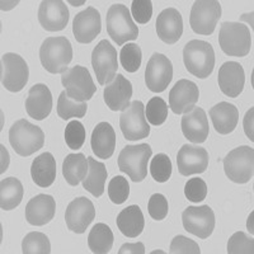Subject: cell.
Returning <instances> with one entry per match:
<instances>
[{
	"mask_svg": "<svg viewBox=\"0 0 254 254\" xmlns=\"http://www.w3.org/2000/svg\"><path fill=\"white\" fill-rule=\"evenodd\" d=\"M52 94L45 84H35L29 89L26 99V111L29 117L42 121L51 113Z\"/></svg>",
	"mask_w": 254,
	"mask_h": 254,
	"instance_id": "cell-24",
	"label": "cell"
},
{
	"mask_svg": "<svg viewBox=\"0 0 254 254\" xmlns=\"http://www.w3.org/2000/svg\"><path fill=\"white\" fill-rule=\"evenodd\" d=\"M210 117L212 120L216 132L228 135L235 130L239 121V111L234 104L228 102H220L210 110Z\"/></svg>",
	"mask_w": 254,
	"mask_h": 254,
	"instance_id": "cell-27",
	"label": "cell"
},
{
	"mask_svg": "<svg viewBox=\"0 0 254 254\" xmlns=\"http://www.w3.org/2000/svg\"><path fill=\"white\" fill-rule=\"evenodd\" d=\"M182 222L186 230L199 239H206L215 229V214L207 205L190 206L182 214Z\"/></svg>",
	"mask_w": 254,
	"mask_h": 254,
	"instance_id": "cell-13",
	"label": "cell"
},
{
	"mask_svg": "<svg viewBox=\"0 0 254 254\" xmlns=\"http://www.w3.org/2000/svg\"><path fill=\"white\" fill-rule=\"evenodd\" d=\"M65 141L69 149L79 150L85 141V127L79 121H71L65 128Z\"/></svg>",
	"mask_w": 254,
	"mask_h": 254,
	"instance_id": "cell-41",
	"label": "cell"
},
{
	"mask_svg": "<svg viewBox=\"0 0 254 254\" xmlns=\"http://www.w3.org/2000/svg\"><path fill=\"white\" fill-rule=\"evenodd\" d=\"M107 32L117 46H122L139 36V28L133 23L130 10L124 4H113L106 17Z\"/></svg>",
	"mask_w": 254,
	"mask_h": 254,
	"instance_id": "cell-5",
	"label": "cell"
},
{
	"mask_svg": "<svg viewBox=\"0 0 254 254\" xmlns=\"http://www.w3.org/2000/svg\"><path fill=\"white\" fill-rule=\"evenodd\" d=\"M95 217V208L87 197H79L69 203L65 212V221L72 233L83 234Z\"/></svg>",
	"mask_w": 254,
	"mask_h": 254,
	"instance_id": "cell-15",
	"label": "cell"
},
{
	"mask_svg": "<svg viewBox=\"0 0 254 254\" xmlns=\"http://www.w3.org/2000/svg\"><path fill=\"white\" fill-rule=\"evenodd\" d=\"M92 66L101 85H106L116 78L119 67L117 51L107 40H102L93 50Z\"/></svg>",
	"mask_w": 254,
	"mask_h": 254,
	"instance_id": "cell-12",
	"label": "cell"
},
{
	"mask_svg": "<svg viewBox=\"0 0 254 254\" xmlns=\"http://www.w3.org/2000/svg\"><path fill=\"white\" fill-rule=\"evenodd\" d=\"M117 228L127 238L139 237L144 230L145 220L141 208L137 205L124 208L117 216Z\"/></svg>",
	"mask_w": 254,
	"mask_h": 254,
	"instance_id": "cell-29",
	"label": "cell"
},
{
	"mask_svg": "<svg viewBox=\"0 0 254 254\" xmlns=\"http://www.w3.org/2000/svg\"><path fill=\"white\" fill-rule=\"evenodd\" d=\"M182 132L186 139L194 144H202L206 141L210 132L208 120L206 112L199 107H193L182 117Z\"/></svg>",
	"mask_w": 254,
	"mask_h": 254,
	"instance_id": "cell-21",
	"label": "cell"
},
{
	"mask_svg": "<svg viewBox=\"0 0 254 254\" xmlns=\"http://www.w3.org/2000/svg\"><path fill=\"white\" fill-rule=\"evenodd\" d=\"M120 127L125 139L130 141L145 139L150 133V127L145 117V107L142 102L133 101L120 116Z\"/></svg>",
	"mask_w": 254,
	"mask_h": 254,
	"instance_id": "cell-10",
	"label": "cell"
},
{
	"mask_svg": "<svg viewBox=\"0 0 254 254\" xmlns=\"http://www.w3.org/2000/svg\"><path fill=\"white\" fill-rule=\"evenodd\" d=\"M61 83L65 87L66 94L76 102L89 101L97 92V87L88 69L80 65L64 71L61 75Z\"/></svg>",
	"mask_w": 254,
	"mask_h": 254,
	"instance_id": "cell-8",
	"label": "cell"
},
{
	"mask_svg": "<svg viewBox=\"0 0 254 254\" xmlns=\"http://www.w3.org/2000/svg\"><path fill=\"white\" fill-rule=\"evenodd\" d=\"M89 164L84 154H69L63 163L64 178L70 186H78L88 174Z\"/></svg>",
	"mask_w": 254,
	"mask_h": 254,
	"instance_id": "cell-31",
	"label": "cell"
},
{
	"mask_svg": "<svg viewBox=\"0 0 254 254\" xmlns=\"http://www.w3.org/2000/svg\"><path fill=\"white\" fill-rule=\"evenodd\" d=\"M145 117L153 126H160L168 117V106L160 97H154L145 107Z\"/></svg>",
	"mask_w": 254,
	"mask_h": 254,
	"instance_id": "cell-36",
	"label": "cell"
},
{
	"mask_svg": "<svg viewBox=\"0 0 254 254\" xmlns=\"http://www.w3.org/2000/svg\"><path fill=\"white\" fill-rule=\"evenodd\" d=\"M229 254H253L254 253V240L248 237L246 233L238 231L231 235L228 243Z\"/></svg>",
	"mask_w": 254,
	"mask_h": 254,
	"instance_id": "cell-39",
	"label": "cell"
},
{
	"mask_svg": "<svg viewBox=\"0 0 254 254\" xmlns=\"http://www.w3.org/2000/svg\"><path fill=\"white\" fill-rule=\"evenodd\" d=\"M128 194H130V186L126 178L117 176L111 179L108 185V196L113 203L121 205L128 198Z\"/></svg>",
	"mask_w": 254,
	"mask_h": 254,
	"instance_id": "cell-40",
	"label": "cell"
},
{
	"mask_svg": "<svg viewBox=\"0 0 254 254\" xmlns=\"http://www.w3.org/2000/svg\"><path fill=\"white\" fill-rule=\"evenodd\" d=\"M90 146L97 158L108 159L113 155L116 147V132L108 122L95 126L90 137Z\"/></svg>",
	"mask_w": 254,
	"mask_h": 254,
	"instance_id": "cell-26",
	"label": "cell"
},
{
	"mask_svg": "<svg viewBox=\"0 0 254 254\" xmlns=\"http://www.w3.org/2000/svg\"><path fill=\"white\" fill-rule=\"evenodd\" d=\"M120 254L133 253V254H144L145 247L142 243H136V244H124L119 252Z\"/></svg>",
	"mask_w": 254,
	"mask_h": 254,
	"instance_id": "cell-46",
	"label": "cell"
},
{
	"mask_svg": "<svg viewBox=\"0 0 254 254\" xmlns=\"http://www.w3.org/2000/svg\"><path fill=\"white\" fill-rule=\"evenodd\" d=\"M220 49L224 54L234 58H244L252 47V36L249 28L243 23L224 22L219 35Z\"/></svg>",
	"mask_w": 254,
	"mask_h": 254,
	"instance_id": "cell-4",
	"label": "cell"
},
{
	"mask_svg": "<svg viewBox=\"0 0 254 254\" xmlns=\"http://www.w3.org/2000/svg\"><path fill=\"white\" fill-rule=\"evenodd\" d=\"M173 78V65L167 56L162 54H154L147 61L145 70L146 87L154 93L164 92Z\"/></svg>",
	"mask_w": 254,
	"mask_h": 254,
	"instance_id": "cell-14",
	"label": "cell"
},
{
	"mask_svg": "<svg viewBox=\"0 0 254 254\" xmlns=\"http://www.w3.org/2000/svg\"><path fill=\"white\" fill-rule=\"evenodd\" d=\"M199 97L198 87L193 81L182 79L178 80L169 93V107L176 115L190 112L194 107Z\"/></svg>",
	"mask_w": 254,
	"mask_h": 254,
	"instance_id": "cell-18",
	"label": "cell"
},
{
	"mask_svg": "<svg viewBox=\"0 0 254 254\" xmlns=\"http://www.w3.org/2000/svg\"><path fill=\"white\" fill-rule=\"evenodd\" d=\"M158 37L168 45H174L182 37L183 19L181 13L174 8L164 9L156 19Z\"/></svg>",
	"mask_w": 254,
	"mask_h": 254,
	"instance_id": "cell-22",
	"label": "cell"
},
{
	"mask_svg": "<svg viewBox=\"0 0 254 254\" xmlns=\"http://www.w3.org/2000/svg\"><path fill=\"white\" fill-rule=\"evenodd\" d=\"M113 233L111 228L103 222L93 226L88 237V246L94 254H107L113 246Z\"/></svg>",
	"mask_w": 254,
	"mask_h": 254,
	"instance_id": "cell-33",
	"label": "cell"
},
{
	"mask_svg": "<svg viewBox=\"0 0 254 254\" xmlns=\"http://www.w3.org/2000/svg\"><path fill=\"white\" fill-rule=\"evenodd\" d=\"M185 194L190 202H202L207 196V185L201 178H190L185 186Z\"/></svg>",
	"mask_w": 254,
	"mask_h": 254,
	"instance_id": "cell-42",
	"label": "cell"
},
{
	"mask_svg": "<svg viewBox=\"0 0 254 254\" xmlns=\"http://www.w3.org/2000/svg\"><path fill=\"white\" fill-rule=\"evenodd\" d=\"M177 165L185 177L203 173L208 167V153L203 147L183 145L177 155Z\"/></svg>",
	"mask_w": 254,
	"mask_h": 254,
	"instance_id": "cell-19",
	"label": "cell"
},
{
	"mask_svg": "<svg viewBox=\"0 0 254 254\" xmlns=\"http://www.w3.org/2000/svg\"><path fill=\"white\" fill-rule=\"evenodd\" d=\"M171 254H199L201 249H199L198 244L193 240L188 239V238L183 237V235H178L174 238L171 243V249H169Z\"/></svg>",
	"mask_w": 254,
	"mask_h": 254,
	"instance_id": "cell-45",
	"label": "cell"
},
{
	"mask_svg": "<svg viewBox=\"0 0 254 254\" xmlns=\"http://www.w3.org/2000/svg\"><path fill=\"white\" fill-rule=\"evenodd\" d=\"M87 103L85 102H76L71 99L66 92L60 93L58 101V115L63 120H70L72 117L81 119L87 113Z\"/></svg>",
	"mask_w": 254,
	"mask_h": 254,
	"instance_id": "cell-34",
	"label": "cell"
},
{
	"mask_svg": "<svg viewBox=\"0 0 254 254\" xmlns=\"http://www.w3.org/2000/svg\"><path fill=\"white\" fill-rule=\"evenodd\" d=\"M150 174L156 182L164 183L172 176V162L165 154H156L150 163Z\"/></svg>",
	"mask_w": 254,
	"mask_h": 254,
	"instance_id": "cell-38",
	"label": "cell"
},
{
	"mask_svg": "<svg viewBox=\"0 0 254 254\" xmlns=\"http://www.w3.org/2000/svg\"><path fill=\"white\" fill-rule=\"evenodd\" d=\"M88 164L89 169L87 177L83 179V187L94 197H101L107 181V168L103 163L97 162L93 158H88Z\"/></svg>",
	"mask_w": 254,
	"mask_h": 254,
	"instance_id": "cell-30",
	"label": "cell"
},
{
	"mask_svg": "<svg viewBox=\"0 0 254 254\" xmlns=\"http://www.w3.org/2000/svg\"><path fill=\"white\" fill-rule=\"evenodd\" d=\"M23 198V186L17 178H5L0 182V207L4 211L14 210Z\"/></svg>",
	"mask_w": 254,
	"mask_h": 254,
	"instance_id": "cell-32",
	"label": "cell"
},
{
	"mask_svg": "<svg viewBox=\"0 0 254 254\" xmlns=\"http://www.w3.org/2000/svg\"><path fill=\"white\" fill-rule=\"evenodd\" d=\"M22 252L23 254H50L51 244L44 233L32 231L24 237L22 242Z\"/></svg>",
	"mask_w": 254,
	"mask_h": 254,
	"instance_id": "cell-35",
	"label": "cell"
},
{
	"mask_svg": "<svg viewBox=\"0 0 254 254\" xmlns=\"http://www.w3.org/2000/svg\"><path fill=\"white\" fill-rule=\"evenodd\" d=\"M38 20L49 32L63 31L69 22V10L61 0H45L38 9Z\"/></svg>",
	"mask_w": 254,
	"mask_h": 254,
	"instance_id": "cell-17",
	"label": "cell"
},
{
	"mask_svg": "<svg viewBox=\"0 0 254 254\" xmlns=\"http://www.w3.org/2000/svg\"><path fill=\"white\" fill-rule=\"evenodd\" d=\"M147 210H149V215L156 221L165 219L168 211H169L168 199L160 193L153 194L149 199V203H147Z\"/></svg>",
	"mask_w": 254,
	"mask_h": 254,
	"instance_id": "cell-43",
	"label": "cell"
},
{
	"mask_svg": "<svg viewBox=\"0 0 254 254\" xmlns=\"http://www.w3.org/2000/svg\"><path fill=\"white\" fill-rule=\"evenodd\" d=\"M28 76V65L22 56L12 52L1 56V84L6 90L20 92L26 87Z\"/></svg>",
	"mask_w": 254,
	"mask_h": 254,
	"instance_id": "cell-11",
	"label": "cell"
},
{
	"mask_svg": "<svg viewBox=\"0 0 254 254\" xmlns=\"http://www.w3.org/2000/svg\"><path fill=\"white\" fill-rule=\"evenodd\" d=\"M42 66L51 74L66 71L72 60V47L66 37H49L40 49Z\"/></svg>",
	"mask_w": 254,
	"mask_h": 254,
	"instance_id": "cell-2",
	"label": "cell"
},
{
	"mask_svg": "<svg viewBox=\"0 0 254 254\" xmlns=\"http://www.w3.org/2000/svg\"><path fill=\"white\" fill-rule=\"evenodd\" d=\"M31 176L38 187L47 188L55 182L56 160L51 153H44L33 160Z\"/></svg>",
	"mask_w": 254,
	"mask_h": 254,
	"instance_id": "cell-28",
	"label": "cell"
},
{
	"mask_svg": "<svg viewBox=\"0 0 254 254\" xmlns=\"http://www.w3.org/2000/svg\"><path fill=\"white\" fill-rule=\"evenodd\" d=\"M220 18H221V5L219 1L197 0L190 10V28L197 35H212Z\"/></svg>",
	"mask_w": 254,
	"mask_h": 254,
	"instance_id": "cell-9",
	"label": "cell"
},
{
	"mask_svg": "<svg viewBox=\"0 0 254 254\" xmlns=\"http://www.w3.org/2000/svg\"><path fill=\"white\" fill-rule=\"evenodd\" d=\"M9 142L20 156H29L44 146L45 133L27 120H19L9 130Z\"/></svg>",
	"mask_w": 254,
	"mask_h": 254,
	"instance_id": "cell-3",
	"label": "cell"
},
{
	"mask_svg": "<svg viewBox=\"0 0 254 254\" xmlns=\"http://www.w3.org/2000/svg\"><path fill=\"white\" fill-rule=\"evenodd\" d=\"M183 61L188 72L196 78L206 79L214 71L215 51L206 41L192 40L183 49Z\"/></svg>",
	"mask_w": 254,
	"mask_h": 254,
	"instance_id": "cell-1",
	"label": "cell"
},
{
	"mask_svg": "<svg viewBox=\"0 0 254 254\" xmlns=\"http://www.w3.org/2000/svg\"><path fill=\"white\" fill-rule=\"evenodd\" d=\"M101 14L93 6L78 13L72 22V33L79 44H90L101 33Z\"/></svg>",
	"mask_w": 254,
	"mask_h": 254,
	"instance_id": "cell-16",
	"label": "cell"
},
{
	"mask_svg": "<svg viewBox=\"0 0 254 254\" xmlns=\"http://www.w3.org/2000/svg\"><path fill=\"white\" fill-rule=\"evenodd\" d=\"M151 154L153 150L147 144L127 145L120 153V171L126 173L133 182H141L147 174V163Z\"/></svg>",
	"mask_w": 254,
	"mask_h": 254,
	"instance_id": "cell-6",
	"label": "cell"
},
{
	"mask_svg": "<svg viewBox=\"0 0 254 254\" xmlns=\"http://www.w3.org/2000/svg\"><path fill=\"white\" fill-rule=\"evenodd\" d=\"M131 14L137 23L146 24L153 15V3L150 0H133Z\"/></svg>",
	"mask_w": 254,
	"mask_h": 254,
	"instance_id": "cell-44",
	"label": "cell"
},
{
	"mask_svg": "<svg viewBox=\"0 0 254 254\" xmlns=\"http://www.w3.org/2000/svg\"><path fill=\"white\" fill-rule=\"evenodd\" d=\"M104 102L111 111H125L130 106L132 84L124 75L117 74L112 83L104 88Z\"/></svg>",
	"mask_w": 254,
	"mask_h": 254,
	"instance_id": "cell-23",
	"label": "cell"
},
{
	"mask_svg": "<svg viewBox=\"0 0 254 254\" xmlns=\"http://www.w3.org/2000/svg\"><path fill=\"white\" fill-rule=\"evenodd\" d=\"M56 211V202L50 194H38L29 199L26 206V219L31 225L44 226L49 224Z\"/></svg>",
	"mask_w": 254,
	"mask_h": 254,
	"instance_id": "cell-25",
	"label": "cell"
},
{
	"mask_svg": "<svg viewBox=\"0 0 254 254\" xmlns=\"http://www.w3.org/2000/svg\"><path fill=\"white\" fill-rule=\"evenodd\" d=\"M141 49L136 44H127L120 52V61L127 72H135L141 66Z\"/></svg>",
	"mask_w": 254,
	"mask_h": 254,
	"instance_id": "cell-37",
	"label": "cell"
},
{
	"mask_svg": "<svg viewBox=\"0 0 254 254\" xmlns=\"http://www.w3.org/2000/svg\"><path fill=\"white\" fill-rule=\"evenodd\" d=\"M222 163L226 177L231 182L248 183L254 173V149L251 146L237 147L226 155Z\"/></svg>",
	"mask_w": 254,
	"mask_h": 254,
	"instance_id": "cell-7",
	"label": "cell"
},
{
	"mask_svg": "<svg viewBox=\"0 0 254 254\" xmlns=\"http://www.w3.org/2000/svg\"><path fill=\"white\" fill-rule=\"evenodd\" d=\"M220 90L230 98H237L246 84V72L239 63L228 61L222 64L217 75Z\"/></svg>",
	"mask_w": 254,
	"mask_h": 254,
	"instance_id": "cell-20",
	"label": "cell"
}]
</instances>
